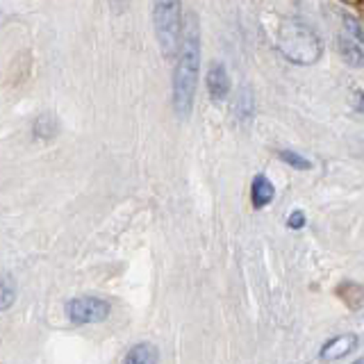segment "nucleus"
Listing matches in <instances>:
<instances>
[{
  "label": "nucleus",
  "mask_w": 364,
  "mask_h": 364,
  "mask_svg": "<svg viewBox=\"0 0 364 364\" xmlns=\"http://www.w3.org/2000/svg\"><path fill=\"white\" fill-rule=\"evenodd\" d=\"M198 66H200V32L196 14L189 11L185 21V30H182V43L176 62L173 73V107L176 114L187 119L193 107V98H196L198 87Z\"/></svg>",
  "instance_id": "nucleus-1"
},
{
  "label": "nucleus",
  "mask_w": 364,
  "mask_h": 364,
  "mask_svg": "<svg viewBox=\"0 0 364 364\" xmlns=\"http://www.w3.org/2000/svg\"><path fill=\"white\" fill-rule=\"evenodd\" d=\"M276 43H278V50L287 57L289 62L301 64V66L314 64L323 53L318 34L310 26H305L303 21H296V18L282 23V28L278 30Z\"/></svg>",
  "instance_id": "nucleus-2"
},
{
  "label": "nucleus",
  "mask_w": 364,
  "mask_h": 364,
  "mask_svg": "<svg viewBox=\"0 0 364 364\" xmlns=\"http://www.w3.org/2000/svg\"><path fill=\"white\" fill-rule=\"evenodd\" d=\"M182 5L173 3V0H162V3L153 5V28L159 50L164 53V57H176L180 53V32L185 30L180 21Z\"/></svg>",
  "instance_id": "nucleus-3"
},
{
  "label": "nucleus",
  "mask_w": 364,
  "mask_h": 364,
  "mask_svg": "<svg viewBox=\"0 0 364 364\" xmlns=\"http://www.w3.org/2000/svg\"><path fill=\"white\" fill-rule=\"evenodd\" d=\"M64 312L68 316V321L71 323H100L105 321L109 316L112 307L107 301L102 299H96V296H77V299H71L66 303Z\"/></svg>",
  "instance_id": "nucleus-4"
},
{
  "label": "nucleus",
  "mask_w": 364,
  "mask_h": 364,
  "mask_svg": "<svg viewBox=\"0 0 364 364\" xmlns=\"http://www.w3.org/2000/svg\"><path fill=\"white\" fill-rule=\"evenodd\" d=\"M358 348V335L353 333H344V335H337L333 339H328L326 344L318 350V360L323 362H335V360H341L350 355L353 350Z\"/></svg>",
  "instance_id": "nucleus-5"
},
{
  "label": "nucleus",
  "mask_w": 364,
  "mask_h": 364,
  "mask_svg": "<svg viewBox=\"0 0 364 364\" xmlns=\"http://www.w3.org/2000/svg\"><path fill=\"white\" fill-rule=\"evenodd\" d=\"M205 85H208V94L212 102H221L230 94V77L221 62H212L208 68V75H205Z\"/></svg>",
  "instance_id": "nucleus-6"
},
{
  "label": "nucleus",
  "mask_w": 364,
  "mask_h": 364,
  "mask_svg": "<svg viewBox=\"0 0 364 364\" xmlns=\"http://www.w3.org/2000/svg\"><path fill=\"white\" fill-rule=\"evenodd\" d=\"M273 198H276V187L271 185V180L267 176L257 173L253 178V185H250V200H253V208H257V210L267 208V205L273 203Z\"/></svg>",
  "instance_id": "nucleus-7"
},
{
  "label": "nucleus",
  "mask_w": 364,
  "mask_h": 364,
  "mask_svg": "<svg viewBox=\"0 0 364 364\" xmlns=\"http://www.w3.org/2000/svg\"><path fill=\"white\" fill-rule=\"evenodd\" d=\"M157 358H159V353L151 341H139V344H134L128 350L123 364H157Z\"/></svg>",
  "instance_id": "nucleus-8"
},
{
  "label": "nucleus",
  "mask_w": 364,
  "mask_h": 364,
  "mask_svg": "<svg viewBox=\"0 0 364 364\" xmlns=\"http://www.w3.org/2000/svg\"><path fill=\"white\" fill-rule=\"evenodd\" d=\"M339 53L341 57H344V62L350 64V66H364V48H362V43H358L355 39H348L346 34L344 37H339Z\"/></svg>",
  "instance_id": "nucleus-9"
},
{
  "label": "nucleus",
  "mask_w": 364,
  "mask_h": 364,
  "mask_svg": "<svg viewBox=\"0 0 364 364\" xmlns=\"http://www.w3.org/2000/svg\"><path fill=\"white\" fill-rule=\"evenodd\" d=\"M14 301H16V282L11 280L7 271H3V276H0V305H3V312H7Z\"/></svg>",
  "instance_id": "nucleus-10"
},
{
  "label": "nucleus",
  "mask_w": 364,
  "mask_h": 364,
  "mask_svg": "<svg viewBox=\"0 0 364 364\" xmlns=\"http://www.w3.org/2000/svg\"><path fill=\"white\" fill-rule=\"evenodd\" d=\"M57 134V125H55V119L50 114H41V117L34 121V136L41 141H48Z\"/></svg>",
  "instance_id": "nucleus-11"
},
{
  "label": "nucleus",
  "mask_w": 364,
  "mask_h": 364,
  "mask_svg": "<svg viewBox=\"0 0 364 364\" xmlns=\"http://www.w3.org/2000/svg\"><path fill=\"white\" fill-rule=\"evenodd\" d=\"M235 114L242 121H248L253 117V94L244 87L242 91L237 94V100H235Z\"/></svg>",
  "instance_id": "nucleus-12"
},
{
  "label": "nucleus",
  "mask_w": 364,
  "mask_h": 364,
  "mask_svg": "<svg viewBox=\"0 0 364 364\" xmlns=\"http://www.w3.org/2000/svg\"><path fill=\"white\" fill-rule=\"evenodd\" d=\"M278 157L282 159L284 164H289L291 168H299V171H310V168H312V162H310V159H305L303 155L294 153V151H280Z\"/></svg>",
  "instance_id": "nucleus-13"
},
{
  "label": "nucleus",
  "mask_w": 364,
  "mask_h": 364,
  "mask_svg": "<svg viewBox=\"0 0 364 364\" xmlns=\"http://www.w3.org/2000/svg\"><path fill=\"white\" fill-rule=\"evenodd\" d=\"M344 28H346L348 34H353V39H355L358 43H360V41L364 43V28H362V23H360L355 16L346 14V16H344Z\"/></svg>",
  "instance_id": "nucleus-14"
},
{
  "label": "nucleus",
  "mask_w": 364,
  "mask_h": 364,
  "mask_svg": "<svg viewBox=\"0 0 364 364\" xmlns=\"http://www.w3.org/2000/svg\"><path fill=\"white\" fill-rule=\"evenodd\" d=\"M305 221H307V216L303 214V210H294L287 219V225L291 228V230H301V228L305 225Z\"/></svg>",
  "instance_id": "nucleus-15"
},
{
  "label": "nucleus",
  "mask_w": 364,
  "mask_h": 364,
  "mask_svg": "<svg viewBox=\"0 0 364 364\" xmlns=\"http://www.w3.org/2000/svg\"><path fill=\"white\" fill-rule=\"evenodd\" d=\"M360 109L364 112V94H360Z\"/></svg>",
  "instance_id": "nucleus-16"
},
{
  "label": "nucleus",
  "mask_w": 364,
  "mask_h": 364,
  "mask_svg": "<svg viewBox=\"0 0 364 364\" xmlns=\"http://www.w3.org/2000/svg\"><path fill=\"white\" fill-rule=\"evenodd\" d=\"M350 364H364V360H355V362H350Z\"/></svg>",
  "instance_id": "nucleus-17"
}]
</instances>
